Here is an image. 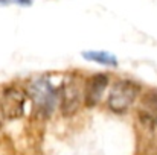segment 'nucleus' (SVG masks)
Returning <instances> with one entry per match:
<instances>
[{
	"label": "nucleus",
	"instance_id": "1",
	"mask_svg": "<svg viewBox=\"0 0 157 155\" xmlns=\"http://www.w3.org/2000/svg\"><path fill=\"white\" fill-rule=\"evenodd\" d=\"M139 91H140V88L136 82L128 81V79L117 81L110 90L107 105L113 113H117V114L125 113L137 99Z\"/></svg>",
	"mask_w": 157,
	"mask_h": 155
},
{
	"label": "nucleus",
	"instance_id": "2",
	"mask_svg": "<svg viewBox=\"0 0 157 155\" xmlns=\"http://www.w3.org/2000/svg\"><path fill=\"white\" fill-rule=\"evenodd\" d=\"M84 101V88L78 78H70L61 90V113L66 117L73 116Z\"/></svg>",
	"mask_w": 157,
	"mask_h": 155
},
{
	"label": "nucleus",
	"instance_id": "3",
	"mask_svg": "<svg viewBox=\"0 0 157 155\" xmlns=\"http://www.w3.org/2000/svg\"><path fill=\"white\" fill-rule=\"evenodd\" d=\"M29 93H31V98L34 103L37 105V108L46 114L52 113L55 105H56V99H58V94L55 91L51 82L46 81V79H38V81H34L29 87Z\"/></svg>",
	"mask_w": 157,
	"mask_h": 155
},
{
	"label": "nucleus",
	"instance_id": "4",
	"mask_svg": "<svg viewBox=\"0 0 157 155\" xmlns=\"http://www.w3.org/2000/svg\"><path fill=\"white\" fill-rule=\"evenodd\" d=\"M25 99L26 98L23 91H20L18 88H14V87L6 88L0 101V109H2L3 117L8 120L18 119L25 109Z\"/></svg>",
	"mask_w": 157,
	"mask_h": 155
},
{
	"label": "nucleus",
	"instance_id": "5",
	"mask_svg": "<svg viewBox=\"0 0 157 155\" xmlns=\"http://www.w3.org/2000/svg\"><path fill=\"white\" fill-rule=\"evenodd\" d=\"M139 123L148 129L154 131L157 126V91H148L142 96L137 108Z\"/></svg>",
	"mask_w": 157,
	"mask_h": 155
},
{
	"label": "nucleus",
	"instance_id": "6",
	"mask_svg": "<svg viewBox=\"0 0 157 155\" xmlns=\"http://www.w3.org/2000/svg\"><path fill=\"white\" fill-rule=\"evenodd\" d=\"M107 85H108L107 75H104V73H95V75H92L87 79L86 87H84V103L89 108L96 106L99 103V101L102 99V94H104Z\"/></svg>",
	"mask_w": 157,
	"mask_h": 155
},
{
	"label": "nucleus",
	"instance_id": "7",
	"mask_svg": "<svg viewBox=\"0 0 157 155\" xmlns=\"http://www.w3.org/2000/svg\"><path fill=\"white\" fill-rule=\"evenodd\" d=\"M82 56L89 61L108 65V67H116L117 65V59L114 55L108 53V52H98V50H90V52H82Z\"/></svg>",
	"mask_w": 157,
	"mask_h": 155
},
{
	"label": "nucleus",
	"instance_id": "8",
	"mask_svg": "<svg viewBox=\"0 0 157 155\" xmlns=\"http://www.w3.org/2000/svg\"><path fill=\"white\" fill-rule=\"evenodd\" d=\"M0 2H3V3L15 2V3H18V5H31V2H32V0H0Z\"/></svg>",
	"mask_w": 157,
	"mask_h": 155
},
{
	"label": "nucleus",
	"instance_id": "9",
	"mask_svg": "<svg viewBox=\"0 0 157 155\" xmlns=\"http://www.w3.org/2000/svg\"><path fill=\"white\" fill-rule=\"evenodd\" d=\"M2 119H3V114H2V109H0V126H2Z\"/></svg>",
	"mask_w": 157,
	"mask_h": 155
}]
</instances>
